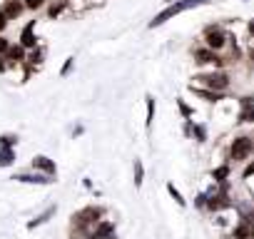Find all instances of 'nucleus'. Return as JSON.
I'll return each mask as SVG.
<instances>
[{"label":"nucleus","mask_w":254,"mask_h":239,"mask_svg":"<svg viewBox=\"0 0 254 239\" xmlns=\"http://www.w3.org/2000/svg\"><path fill=\"white\" fill-rule=\"evenodd\" d=\"M70 10V3L67 0H50V3L45 5V15H48V20H58L60 15H65Z\"/></svg>","instance_id":"4468645a"},{"label":"nucleus","mask_w":254,"mask_h":239,"mask_svg":"<svg viewBox=\"0 0 254 239\" xmlns=\"http://www.w3.org/2000/svg\"><path fill=\"white\" fill-rule=\"evenodd\" d=\"M8 25H10V20L5 18V13H3V8H0V35H5V30H8Z\"/></svg>","instance_id":"c756f323"},{"label":"nucleus","mask_w":254,"mask_h":239,"mask_svg":"<svg viewBox=\"0 0 254 239\" xmlns=\"http://www.w3.org/2000/svg\"><path fill=\"white\" fill-rule=\"evenodd\" d=\"M162 3H165V5H172V3H177V0H162Z\"/></svg>","instance_id":"c9c22d12"},{"label":"nucleus","mask_w":254,"mask_h":239,"mask_svg":"<svg viewBox=\"0 0 254 239\" xmlns=\"http://www.w3.org/2000/svg\"><path fill=\"white\" fill-rule=\"evenodd\" d=\"M82 187H85V189H92V182H90V179L85 177V179H82Z\"/></svg>","instance_id":"f704fd0d"},{"label":"nucleus","mask_w":254,"mask_h":239,"mask_svg":"<svg viewBox=\"0 0 254 239\" xmlns=\"http://www.w3.org/2000/svg\"><path fill=\"white\" fill-rule=\"evenodd\" d=\"M25 3V10H30V13H38V10H43L50 0H23Z\"/></svg>","instance_id":"a878e982"},{"label":"nucleus","mask_w":254,"mask_h":239,"mask_svg":"<svg viewBox=\"0 0 254 239\" xmlns=\"http://www.w3.org/2000/svg\"><path fill=\"white\" fill-rule=\"evenodd\" d=\"M132 182H135L137 189H142V184H145V165H142V160L132 162Z\"/></svg>","instance_id":"6ab92c4d"},{"label":"nucleus","mask_w":254,"mask_h":239,"mask_svg":"<svg viewBox=\"0 0 254 239\" xmlns=\"http://www.w3.org/2000/svg\"><path fill=\"white\" fill-rule=\"evenodd\" d=\"M90 237H92V239H107V237H115V222H110V219H100V222L95 224V229H92Z\"/></svg>","instance_id":"2eb2a0df"},{"label":"nucleus","mask_w":254,"mask_h":239,"mask_svg":"<svg viewBox=\"0 0 254 239\" xmlns=\"http://www.w3.org/2000/svg\"><path fill=\"white\" fill-rule=\"evenodd\" d=\"M165 189H167V194L175 199V204H177V207H187V199H185V194L175 187V182H167V184H165Z\"/></svg>","instance_id":"412c9836"},{"label":"nucleus","mask_w":254,"mask_h":239,"mask_svg":"<svg viewBox=\"0 0 254 239\" xmlns=\"http://www.w3.org/2000/svg\"><path fill=\"white\" fill-rule=\"evenodd\" d=\"M232 43H234V38H232L229 28H224V25H219V23H212V25H207V28L202 30V45L209 48V50L217 53V55H224Z\"/></svg>","instance_id":"7ed1b4c3"},{"label":"nucleus","mask_w":254,"mask_h":239,"mask_svg":"<svg viewBox=\"0 0 254 239\" xmlns=\"http://www.w3.org/2000/svg\"><path fill=\"white\" fill-rule=\"evenodd\" d=\"M204 204H207V192H199V194L194 197V207H197L199 212H204Z\"/></svg>","instance_id":"c85d7f7f"},{"label":"nucleus","mask_w":254,"mask_h":239,"mask_svg":"<svg viewBox=\"0 0 254 239\" xmlns=\"http://www.w3.org/2000/svg\"><path fill=\"white\" fill-rule=\"evenodd\" d=\"M234 120H237V125H254V105L252 107H242Z\"/></svg>","instance_id":"aec40b11"},{"label":"nucleus","mask_w":254,"mask_h":239,"mask_svg":"<svg viewBox=\"0 0 254 239\" xmlns=\"http://www.w3.org/2000/svg\"><path fill=\"white\" fill-rule=\"evenodd\" d=\"M30 167H33V172H40V175H48V177H58V165H55V160H50L48 155H35L33 157V162H30Z\"/></svg>","instance_id":"0eeeda50"},{"label":"nucleus","mask_w":254,"mask_h":239,"mask_svg":"<svg viewBox=\"0 0 254 239\" xmlns=\"http://www.w3.org/2000/svg\"><path fill=\"white\" fill-rule=\"evenodd\" d=\"M209 177H212V182L219 187V184H227L229 182V177H232V165L227 162V160H222L214 170H209Z\"/></svg>","instance_id":"9d476101"},{"label":"nucleus","mask_w":254,"mask_h":239,"mask_svg":"<svg viewBox=\"0 0 254 239\" xmlns=\"http://www.w3.org/2000/svg\"><path fill=\"white\" fill-rule=\"evenodd\" d=\"M15 165V150H0V167H13Z\"/></svg>","instance_id":"b1692460"},{"label":"nucleus","mask_w":254,"mask_h":239,"mask_svg":"<svg viewBox=\"0 0 254 239\" xmlns=\"http://www.w3.org/2000/svg\"><path fill=\"white\" fill-rule=\"evenodd\" d=\"M10 45H13V40L10 38H5V35H0V55H8V50H10Z\"/></svg>","instance_id":"cd10ccee"},{"label":"nucleus","mask_w":254,"mask_h":239,"mask_svg":"<svg viewBox=\"0 0 254 239\" xmlns=\"http://www.w3.org/2000/svg\"><path fill=\"white\" fill-rule=\"evenodd\" d=\"M25 58H28V50H25L23 45H18V43H13V45H10V50H8V55H5L8 65H23V62H25Z\"/></svg>","instance_id":"dca6fc26"},{"label":"nucleus","mask_w":254,"mask_h":239,"mask_svg":"<svg viewBox=\"0 0 254 239\" xmlns=\"http://www.w3.org/2000/svg\"><path fill=\"white\" fill-rule=\"evenodd\" d=\"M10 179H15V182H20V184H40V187H48V184H53L55 179L53 177H48V175H40V172H15Z\"/></svg>","instance_id":"6e6552de"},{"label":"nucleus","mask_w":254,"mask_h":239,"mask_svg":"<svg viewBox=\"0 0 254 239\" xmlns=\"http://www.w3.org/2000/svg\"><path fill=\"white\" fill-rule=\"evenodd\" d=\"M242 182H249V179H254V157L249 160V162H244L242 165Z\"/></svg>","instance_id":"393cba45"},{"label":"nucleus","mask_w":254,"mask_h":239,"mask_svg":"<svg viewBox=\"0 0 254 239\" xmlns=\"http://www.w3.org/2000/svg\"><path fill=\"white\" fill-rule=\"evenodd\" d=\"M8 67H10V65H8V60H5L3 55H0V75H5V72H8Z\"/></svg>","instance_id":"2f4dec72"},{"label":"nucleus","mask_w":254,"mask_h":239,"mask_svg":"<svg viewBox=\"0 0 254 239\" xmlns=\"http://www.w3.org/2000/svg\"><path fill=\"white\" fill-rule=\"evenodd\" d=\"M15 147H18V135L13 132L0 135V150H15Z\"/></svg>","instance_id":"5701e85b"},{"label":"nucleus","mask_w":254,"mask_h":239,"mask_svg":"<svg viewBox=\"0 0 254 239\" xmlns=\"http://www.w3.org/2000/svg\"><path fill=\"white\" fill-rule=\"evenodd\" d=\"M249 239H254V224H252V232H249Z\"/></svg>","instance_id":"e433bc0d"},{"label":"nucleus","mask_w":254,"mask_h":239,"mask_svg":"<svg viewBox=\"0 0 254 239\" xmlns=\"http://www.w3.org/2000/svg\"><path fill=\"white\" fill-rule=\"evenodd\" d=\"M72 67H75V58H67V60L63 62V67H60V77H67V75L72 72Z\"/></svg>","instance_id":"bb28decb"},{"label":"nucleus","mask_w":254,"mask_h":239,"mask_svg":"<svg viewBox=\"0 0 254 239\" xmlns=\"http://www.w3.org/2000/svg\"><path fill=\"white\" fill-rule=\"evenodd\" d=\"M190 90H192V95H197L199 100H204V102H209V105H219L222 100H227V97H229V95L212 92V90H204V87H197V85H190Z\"/></svg>","instance_id":"f8f14e48"},{"label":"nucleus","mask_w":254,"mask_h":239,"mask_svg":"<svg viewBox=\"0 0 254 239\" xmlns=\"http://www.w3.org/2000/svg\"><path fill=\"white\" fill-rule=\"evenodd\" d=\"M192 127H194V120H185L182 132H185V137H190V140H192Z\"/></svg>","instance_id":"7c9ffc66"},{"label":"nucleus","mask_w":254,"mask_h":239,"mask_svg":"<svg viewBox=\"0 0 254 239\" xmlns=\"http://www.w3.org/2000/svg\"><path fill=\"white\" fill-rule=\"evenodd\" d=\"M175 102H177V110H180V115H182L185 120H192V117H194V107H192L185 97H177Z\"/></svg>","instance_id":"4be33fe9"},{"label":"nucleus","mask_w":254,"mask_h":239,"mask_svg":"<svg viewBox=\"0 0 254 239\" xmlns=\"http://www.w3.org/2000/svg\"><path fill=\"white\" fill-rule=\"evenodd\" d=\"M105 219V209L100 204H87L70 217V239H90L95 224Z\"/></svg>","instance_id":"f257e3e1"},{"label":"nucleus","mask_w":254,"mask_h":239,"mask_svg":"<svg viewBox=\"0 0 254 239\" xmlns=\"http://www.w3.org/2000/svg\"><path fill=\"white\" fill-rule=\"evenodd\" d=\"M232 72L229 70H199L190 85H197V87H204V90H212V92H222V95H229L232 90Z\"/></svg>","instance_id":"f03ea898"},{"label":"nucleus","mask_w":254,"mask_h":239,"mask_svg":"<svg viewBox=\"0 0 254 239\" xmlns=\"http://www.w3.org/2000/svg\"><path fill=\"white\" fill-rule=\"evenodd\" d=\"M0 8H3L8 20H18L25 13V3H23V0H3V5H0Z\"/></svg>","instance_id":"ddd939ff"},{"label":"nucleus","mask_w":254,"mask_h":239,"mask_svg":"<svg viewBox=\"0 0 254 239\" xmlns=\"http://www.w3.org/2000/svg\"><path fill=\"white\" fill-rule=\"evenodd\" d=\"M82 132H85V127H82V125H77V127H75V130H72V137H80V135H82Z\"/></svg>","instance_id":"72a5a7b5"},{"label":"nucleus","mask_w":254,"mask_h":239,"mask_svg":"<svg viewBox=\"0 0 254 239\" xmlns=\"http://www.w3.org/2000/svg\"><path fill=\"white\" fill-rule=\"evenodd\" d=\"M247 35H249V38L254 40V18H252V20L247 23Z\"/></svg>","instance_id":"473e14b6"},{"label":"nucleus","mask_w":254,"mask_h":239,"mask_svg":"<svg viewBox=\"0 0 254 239\" xmlns=\"http://www.w3.org/2000/svg\"><path fill=\"white\" fill-rule=\"evenodd\" d=\"M254 157V137L247 135V132H239L229 140V147H227V162L234 167V165H244Z\"/></svg>","instance_id":"20e7f679"},{"label":"nucleus","mask_w":254,"mask_h":239,"mask_svg":"<svg viewBox=\"0 0 254 239\" xmlns=\"http://www.w3.org/2000/svg\"><path fill=\"white\" fill-rule=\"evenodd\" d=\"M45 55H48V48L40 43L35 50H28V58H25V67L30 70V75L33 72H38L40 67H43V62H45Z\"/></svg>","instance_id":"1a4fd4ad"},{"label":"nucleus","mask_w":254,"mask_h":239,"mask_svg":"<svg viewBox=\"0 0 254 239\" xmlns=\"http://www.w3.org/2000/svg\"><path fill=\"white\" fill-rule=\"evenodd\" d=\"M155 112H157V100L152 95H145V127L150 130L155 122Z\"/></svg>","instance_id":"f3484780"},{"label":"nucleus","mask_w":254,"mask_h":239,"mask_svg":"<svg viewBox=\"0 0 254 239\" xmlns=\"http://www.w3.org/2000/svg\"><path fill=\"white\" fill-rule=\"evenodd\" d=\"M192 140L199 142V145H204V142L209 140V127H207V122H194V127H192Z\"/></svg>","instance_id":"a211bd4d"},{"label":"nucleus","mask_w":254,"mask_h":239,"mask_svg":"<svg viewBox=\"0 0 254 239\" xmlns=\"http://www.w3.org/2000/svg\"><path fill=\"white\" fill-rule=\"evenodd\" d=\"M55 214H58V204H50V207H45V209H43L38 217H33V219L25 224V229H28V232H33V229H38V227L48 224V222H50Z\"/></svg>","instance_id":"9b49d317"},{"label":"nucleus","mask_w":254,"mask_h":239,"mask_svg":"<svg viewBox=\"0 0 254 239\" xmlns=\"http://www.w3.org/2000/svg\"><path fill=\"white\" fill-rule=\"evenodd\" d=\"M35 25H38V20H28V23H25V28L20 30L18 45H23L25 50H35V48L40 45V38L35 35Z\"/></svg>","instance_id":"423d86ee"},{"label":"nucleus","mask_w":254,"mask_h":239,"mask_svg":"<svg viewBox=\"0 0 254 239\" xmlns=\"http://www.w3.org/2000/svg\"><path fill=\"white\" fill-rule=\"evenodd\" d=\"M207 3H209V0H177V3L167 5L165 10H160V13L147 23V28H150V30H157V28H162L167 20H172V18L182 15L185 10H192V8H199V5H207Z\"/></svg>","instance_id":"39448f33"}]
</instances>
